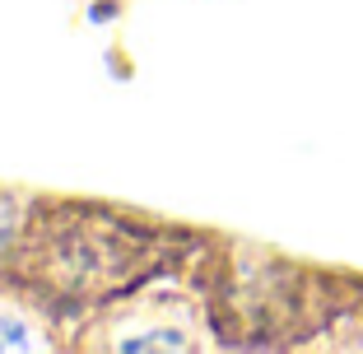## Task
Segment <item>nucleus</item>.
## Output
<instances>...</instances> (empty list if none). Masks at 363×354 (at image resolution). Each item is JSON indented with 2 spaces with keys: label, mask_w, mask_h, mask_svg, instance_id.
Listing matches in <instances>:
<instances>
[{
  "label": "nucleus",
  "mask_w": 363,
  "mask_h": 354,
  "mask_svg": "<svg viewBox=\"0 0 363 354\" xmlns=\"http://www.w3.org/2000/svg\"><path fill=\"white\" fill-rule=\"evenodd\" d=\"M23 354V350H43V336H38V322H33L23 308H10L0 303V354Z\"/></svg>",
  "instance_id": "obj_1"
}]
</instances>
